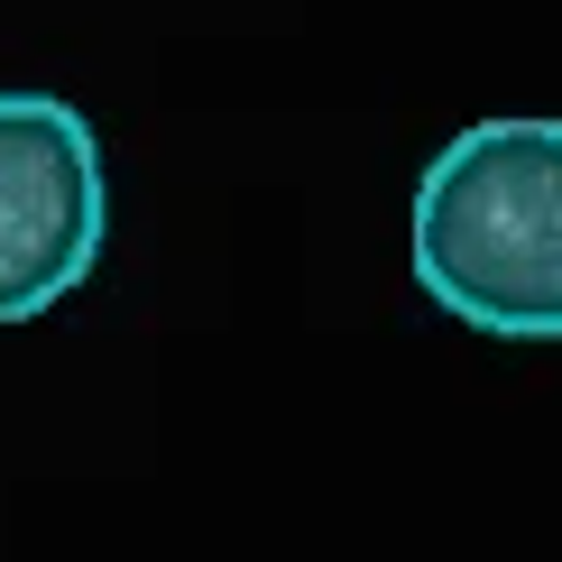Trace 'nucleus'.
I'll return each instance as SVG.
<instances>
[{
	"label": "nucleus",
	"mask_w": 562,
	"mask_h": 562,
	"mask_svg": "<svg viewBox=\"0 0 562 562\" xmlns=\"http://www.w3.org/2000/svg\"><path fill=\"white\" fill-rule=\"evenodd\" d=\"M415 277L452 323L562 341V121H480L415 184Z\"/></svg>",
	"instance_id": "obj_1"
},
{
	"label": "nucleus",
	"mask_w": 562,
	"mask_h": 562,
	"mask_svg": "<svg viewBox=\"0 0 562 562\" xmlns=\"http://www.w3.org/2000/svg\"><path fill=\"white\" fill-rule=\"evenodd\" d=\"M102 259V148L56 92H0V323H37Z\"/></svg>",
	"instance_id": "obj_2"
}]
</instances>
